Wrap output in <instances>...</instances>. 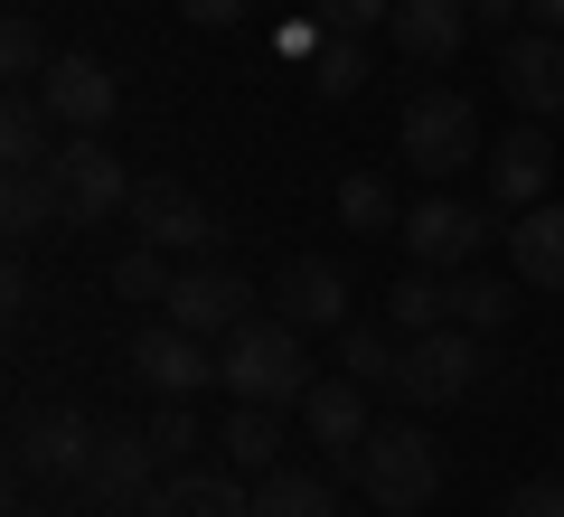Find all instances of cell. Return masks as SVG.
I'll return each mask as SVG.
<instances>
[{
	"instance_id": "obj_38",
	"label": "cell",
	"mask_w": 564,
	"mask_h": 517,
	"mask_svg": "<svg viewBox=\"0 0 564 517\" xmlns=\"http://www.w3.org/2000/svg\"><path fill=\"white\" fill-rule=\"evenodd\" d=\"M20 517H66V508H20Z\"/></svg>"
},
{
	"instance_id": "obj_18",
	"label": "cell",
	"mask_w": 564,
	"mask_h": 517,
	"mask_svg": "<svg viewBox=\"0 0 564 517\" xmlns=\"http://www.w3.org/2000/svg\"><path fill=\"white\" fill-rule=\"evenodd\" d=\"M386 39L414 66H443V57H462V39H470V0H395Z\"/></svg>"
},
{
	"instance_id": "obj_19",
	"label": "cell",
	"mask_w": 564,
	"mask_h": 517,
	"mask_svg": "<svg viewBox=\"0 0 564 517\" xmlns=\"http://www.w3.org/2000/svg\"><path fill=\"white\" fill-rule=\"evenodd\" d=\"M141 517H254V489H236L226 471L188 461V471H170L161 489H151V508H141Z\"/></svg>"
},
{
	"instance_id": "obj_21",
	"label": "cell",
	"mask_w": 564,
	"mask_h": 517,
	"mask_svg": "<svg viewBox=\"0 0 564 517\" xmlns=\"http://www.w3.org/2000/svg\"><path fill=\"white\" fill-rule=\"evenodd\" d=\"M386 330L395 338H423V330H452V273H433V263H414V273L386 292Z\"/></svg>"
},
{
	"instance_id": "obj_34",
	"label": "cell",
	"mask_w": 564,
	"mask_h": 517,
	"mask_svg": "<svg viewBox=\"0 0 564 517\" xmlns=\"http://www.w3.org/2000/svg\"><path fill=\"white\" fill-rule=\"evenodd\" d=\"M527 0H470V29H489V39H518Z\"/></svg>"
},
{
	"instance_id": "obj_11",
	"label": "cell",
	"mask_w": 564,
	"mask_h": 517,
	"mask_svg": "<svg viewBox=\"0 0 564 517\" xmlns=\"http://www.w3.org/2000/svg\"><path fill=\"white\" fill-rule=\"evenodd\" d=\"M95 442H104L95 423L57 405V414H39V423L20 433L10 471H20V489H29V480H47V489H85V471H95Z\"/></svg>"
},
{
	"instance_id": "obj_4",
	"label": "cell",
	"mask_w": 564,
	"mask_h": 517,
	"mask_svg": "<svg viewBox=\"0 0 564 517\" xmlns=\"http://www.w3.org/2000/svg\"><path fill=\"white\" fill-rule=\"evenodd\" d=\"M47 189H57V217L66 226H113L132 207V180H122V160L104 151L95 132H76L57 160H47Z\"/></svg>"
},
{
	"instance_id": "obj_10",
	"label": "cell",
	"mask_w": 564,
	"mask_h": 517,
	"mask_svg": "<svg viewBox=\"0 0 564 517\" xmlns=\"http://www.w3.org/2000/svg\"><path fill=\"white\" fill-rule=\"evenodd\" d=\"M132 236L161 245V255H217L226 226L207 217V198H188L180 180H141L132 189Z\"/></svg>"
},
{
	"instance_id": "obj_1",
	"label": "cell",
	"mask_w": 564,
	"mask_h": 517,
	"mask_svg": "<svg viewBox=\"0 0 564 517\" xmlns=\"http://www.w3.org/2000/svg\"><path fill=\"white\" fill-rule=\"evenodd\" d=\"M217 386L236 405H302L311 396V348L282 311H254L245 330L217 338Z\"/></svg>"
},
{
	"instance_id": "obj_39",
	"label": "cell",
	"mask_w": 564,
	"mask_h": 517,
	"mask_svg": "<svg viewBox=\"0 0 564 517\" xmlns=\"http://www.w3.org/2000/svg\"><path fill=\"white\" fill-rule=\"evenodd\" d=\"M555 471H564V442H555Z\"/></svg>"
},
{
	"instance_id": "obj_36",
	"label": "cell",
	"mask_w": 564,
	"mask_h": 517,
	"mask_svg": "<svg viewBox=\"0 0 564 517\" xmlns=\"http://www.w3.org/2000/svg\"><path fill=\"white\" fill-rule=\"evenodd\" d=\"M0 311H10V320L39 311V282H29V263H10V273H0Z\"/></svg>"
},
{
	"instance_id": "obj_22",
	"label": "cell",
	"mask_w": 564,
	"mask_h": 517,
	"mask_svg": "<svg viewBox=\"0 0 564 517\" xmlns=\"http://www.w3.org/2000/svg\"><path fill=\"white\" fill-rule=\"evenodd\" d=\"M217 452H226V471L263 480V471L282 461V405H236V414H226V433H217Z\"/></svg>"
},
{
	"instance_id": "obj_27",
	"label": "cell",
	"mask_w": 564,
	"mask_h": 517,
	"mask_svg": "<svg viewBox=\"0 0 564 517\" xmlns=\"http://www.w3.org/2000/svg\"><path fill=\"white\" fill-rule=\"evenodd\" d=\"M339 217L358 226V236H395L404 207H395V189H386L377 170H348V180H339Z\"/></svg>"
},
{
	"instance_id": "obj_2",
	"label": "cell",
	"mask_w": 564,
	"mask_h": 517,
	"mask_svg": "<svg viewBox=\"0 0 564 517\" xmlns=\"http://www.w3.org/2000/svg\"><path fill=\"white\" fill-rule=\"evenodd\" d=\"M348 480H358L386 517H414V508L443 498V452H433V433H414V423H377V433L348 452Z\"/></svg>"
},
{
	"instance_id": "obj_23",
	"label": "cell",
	"mask_w": 564,
	"mask_h": 517,
	"mask_svg": "<svg viewBox=\"0 0 564 517\" xmlns=\"http://www.w3.org/2000/svg\"><path fill=\"white\" fill-rule=\"evenodd\" d=\"M254 517H339V489H329L321 471H292V461H273V471L254 480Z\"/></svg>"
},
{
	"instance_id": "obj_25",
	"label": "cell",
	"mask_w": 564,
	"mask_h": 517,
	"mask_svg": "<svg viewBox=\"0 0 564 517\" xmlns=\"http://www.w3.org/2000/svg\"><path fill=\"white\" fill-rule=\"evenodd\" d=\"M311 95H321V104L367 95V39H358V29H329V39L311 47Z\"/></svg>"
},
{
	"instance_id": "obj_33",
	"label": "cell",
	"mask_w": 564,
	"mask_h": 517,
	"mask_svg": "<svg viewBox=\"0 0 564 517\" xmlns=\"http://www.w3.org/2000/svg\"><path fill=\"white\" fill-rule=\"evenodd\" d=\"M508 517H564V471H555V480H527V489H508Z\"/></svg>"
},
{
	"instance_id": "obj_32",
	"label": "cell",
	"mask_w": 564,
	"mask_h": 517,
	"mask_svg": "<svg viewBox=\"0 0 564 517\" xmlns=\"http://www.w3.org/2000/svg\"><path fill=\"white\" fill-rule=\"evenodd\" d=\"M311 20H321V29H386V20H395V0H311Z\"/></svg>"
},
{
	"instance_id": "obj_20",
	"label": "cell",
	"mask_w": 564,
	"mask_h": 517,
	"mask_svg": "<svg viewBox=\"0 0 564 517\" xmlns=\"http://www.w3.org/2000/svg\"><path fill=\"white\" fill-rule=\"evenodd\" d=\"M0 160L10 170H47L57 160V114H47L39 85H10V104H0Z\"/></svg>"
},
{
	"instance_id": "obj_3",
	"label": "cell",
	"mask_w": 564,
	"mask_h": 517,
	"mask_svg": "<svg viewBox=\"0 0 564 517\" xmlns=\"http://www.w3.org/2000/svg\"><path fill=\"white\" fill-rule=\"evenodd\" d=\"M395 151H404V170H414V180H452V170H470L489 141H480L470 95H452V85H423V95L404 104V122H395Z\"/></svg>"
},
{
	"instance_id": "obj_26",
	"label": "cell",
	"mask_w": 564,
	"mask_h": 517,
	"mask_svg": "<svg viewBox=\"0 0 564 517\" xmlns=\"http://www.w3.org/2000/svg\"><path fill=\"white\" fill-rule=\"evenodd\" d=\"M0 226H10V245H29V236H47V226H66V217H57V189H47V170H10V189H0Z\"/></svg>"
},
{
	"instance_id": "obj_9",
	"label": "cell",
	"mask_w": 564,
	"mask_h": 517,
	"mask_svg": "<svg viewBox=\"0 0 564 517\" xmlns=\"http://www.w3.org/2000/svg\"><path fill=\"white\" fill-rule=\"evenodd\" d=\"M161 320H180V330H198V338H226V330H245V320H254V282H245L236 263H207V255H198L180 282H170Z\"/></svg>"
},
{
	"instance_id": "obj_31",
	"label": "cell",
	"mask_w": 564,
	"mask_h": 517,
	"mask_svg": "<svg viewBox=\"0 0 564 517\" xmlns=\"http://www.w3.org/2000/svg\"><path fill=\"white\" fill-rule=\"evenodd\" d=\"M141 433H151V452H161L170 471H188V461L207 452V433H198V414H188V405H161V414L141 423Z\"/></svg>"
},
{
	"instance_id": "obj_8",
	"label": "cell",
	"mask_w": 564,
	"mask_h": 517,
	"mask_svg": "<svg viewBox=\"0 0 564 517\" xmlns=\"http://www.w3.org/2000/svg\"><path fill=\"white\" fill-rule=\"evenodd\" d=\"M151 489H161V452H151V433H104L95 442V471H85L76 498L95 517H141Z\"/></svg>"
},
{
	"instance_id": "obj_15",
	"label": "cell",
	"mask_w": 564,
	"mask_h": 517,
	"mask_svg": "<svg viewBox=\"0 0 564 517\" xmlns=\"http://www.w3.org/2000/svg\"><path fill=\"white\" fill-rule=\"evenodd\" d=\"M282 320H292V330H348V273H339V263H329V255H292V263H282Z\"/></svg>"
},
{
	"instance_id": "obj_13",
	"label": "cell",
	"mask_w": 564,
	"mask_h": 517,
	"mask_svg": "<svg viewBox=\"0 0 564 517\" xmlns=\"http://www.w3.org/2000/svg\"><path fill=\"white\" fill-rule=\"evenodd\" d=\"M499 85H508V104H518L527 122H555L564 114V39H555V29H518V39H499Z\"/></svg>"
},
{
	"instance_id": "obj_24",
	"label": "cell",
	"mask_w": 564,
	"mask_h": 517,
	"mask_svg": "<svg viewBox=\"0 0 564 517\" xmlns=\"http://www.w3.org/2000/svg\"><path fill=\"white\" fill-rule=\"evenodd\" d=\"M395 367H404V338L386 330V320H348V330H339V377L395 386Z\"/></svg>"
},
{
	"instance_id": "obj_30",
	"label": "cell",
	"mask_w": 564,
	"mask_h": 517,
	"mask_svg": "<svg viewBox=\"0 0 564 517\" xmlns=\"http://www.w3.org/2000/svg\"><path fill=\"white\" fill-rule=\"evenodd\" d=\"M170 282H180V273L161 263V245H141V236H132V255L113 263V301H170Z\"/></svg>"
},
{
	"instance_id": "obj_28",
	"label": "cell",
	"mask_w": 564,
	"mask_h": 517,
	"mask_svg": "<svg viewBox=\"0 0 564 517\" xmlns=\"http://www.w3.org/2000/svg\"><path fill=\"white\" fill-rule=\"evenodd\" d=\"M508 311H518V301H508V282H489V273H452V320H462V330L499 338Z\"/></svg>"
},
{
	"instance_id": "obj_12",
	"label": "cell",
	"mask_w": 564,
	"mask_h": 517,
	"mask_svg": "<svg viewBox=\"0 0 564 517\" xmlns=\"http://www.w3.org/2000/svg\"><path fill=\"white\" fill-rule=\"evenodd\" d=\"M480 170H489V198L518 217V207L555 198V132H545V122H508V132L480 151Z\"/></svg>"
},
{
	"instance_id": "obj_37",
	"label": "cell",
	"mask_w": 564,
	"mask_h": 517,
	"mask_svg": "<svg viewBox=\"0 0 564 517\" xmlns=\"http://www.w3.org/2000/svg\"><path fill=\"white\" fill-rule=\"evenodd\" d=\"M527 29H555L564 39V0H527Z\"/></svg>"
},
{
	"instance_id": "obj_14",
	"label": "cell",
	"mask_w": 564,
	"mask_h": 517,
	"mask_svg": "<svg viewBox=\"0 0 564 517\" xmlns=\"http://www.w3.org/2000/svg\"><path fill=\"white\" fill-rule=\"evenodd\" d=\"M39 95H47V114H57L66 132H104V122L122 114L113 66H104V57H85V47H57V66L39 76Z\"/></svg>"
},
{
	"instance_id": "obj_7",
	"label": "cell",
	"mask_w": 564,
	"mask_h": 517,
	"mask_svg": "<svg viewBox=\"0 0 564 517\" xmlns=\"http://www.w3.org/2000/svg\"><path fill=\"white\" fill-rule=\"evenodd\" d=\"M132 377L161 405H188L198 386H217V348L198 330H180V320H151V330H132Z\"/></svg>"
},
{
	"instance_id": "obj_29",
	"label": "cell",
	"mask_w": 564,
	"mask_h": 517,
	"mask_svg": "<svg viewBox=\"0 0 564 517\" xmlns=\"http://www.w3.org/2000/svg\"><path fill=\"white\" fill-rule=\"evenodd\" d=\"M0 66H10V85H39L47 66H57V47H47V29L29 20V10H10V20H0Z\"/></svg>"
},
{
	"instance_id": "obj_6",
	"label": "cell",
	"mask_w": 564,
	"mask_h": 517,
	"mask_svg": "<svg viewBox=\"0 0 564 517\" xmlns=\"http://www.w3.org/2000/svg\"><path fill=\"white\" fill-rule=\"evenodd\" d=\"M404 255L414 263H433V273H462L470 255H480L489 236H499V217H489V207H470V198H433V189H423L414 207H404Z\"/></svg>"
},
{
	"instance_id": "obj_5",
	"label": "cell",
	"mask_w": 564,
	"mask_h": 517,
	"mask_svg": "<svg viewBox=\"0 0 564 517\" xmlns=\"http://www.w3.org/2000/svg\"><path fill=\"white\" fill-rule=\"evenodd\" d=\"M470 386H480V330H423L404 338V367H395V396L404 405H462Z\"/></svg>"
},
{
	"instance_id": "obj_17",
	"label": "cell",
	"mask_w": 564,
	"mask_h": 517,
	"mask_svg": "<svg viewBox=\"0 0 564 517\" xmlns=\"http://www.w3.org/2000/svg\"><path fill=\"white\" fill-rule=\"evenodd\" d=\"M508 273L536 292H564V198H536L508 217Z\"/></svg>"
},
{
	"instance_id": "obj_35",
	"label": "cell",
	"mask_w": 564,
	"mask_h": 517,
	"mask_svg": "<svg viewBox=\"0 0 564 517\" xmlns=\"http://www.w3.org/2000/svg\"><path fill=\"white\" fill-rule=\"evenodd\" d=\"M245 10H254V0H180V20H188V29H236Z\"/></svg>"
},
{
	"instance_id": "obj_16",
	"label": "cell",
	"mask_w": 564,
	"mask_h": 517,
	"mask_svg": "<svg viewBox=\"0 0 564 517\" xmlns=\"http://www.w3.org/2000/svg\"><path fill=\"white\" fill-rule=\"evenodd\" d=\"M302 423H311V442H321L329 461L348 471V452H358L377 423H367V386L358 377H311V396H302Z\"/></svg>"
}]
</instances>
